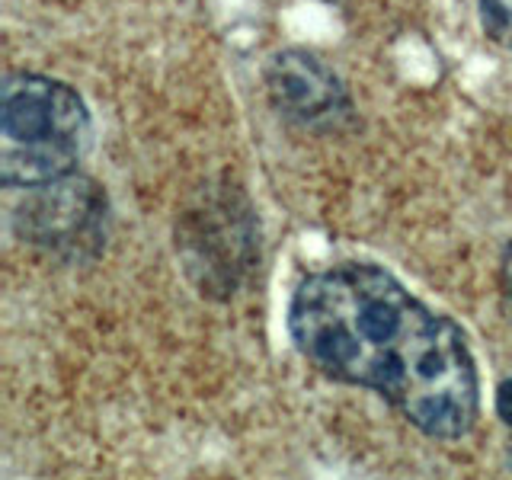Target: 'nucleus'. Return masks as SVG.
Segmentation results:
<instances>
[{
  "instance_id": "nucleus-3",
  "label": "nucleus",
  "mask_w": 512,
  "mask_h": 480,
  "mask_svg": "<svg viewBox=\"0 0 512 480\" xmlns=\"http://www.w3.org/2000/svg\"><path fill=\"white\" fill-rule=\"evenodd\" d=\"M13 228L23 244L52 260L80 263L103 250L109 231V202L90 176L68 173L61 180L32 186L16 205Z\"/></svg>"
},
{
  "instance_id": "nucleus-5",
  "label": "nucleus",
  "mask_w": 512,
  "mask_h": 480,
  "mask_svg": "<svg viewBox=\"0 0 512 480\" xmlns=\"http://www.w3.org/2000/svg\"><path fill=\"white\" fill-rule=\"evenodd\" d=\"M253 234L250 212H237L234 196L205 199L199 212L186 218L183 250L189 269L199 272V282L208 292H231L240 272L250 263L253 244H228V237Z\"/></svg>"
},
{
  "instance_id": "nucleus-6",
  "label": "nucleus",
  "mask_w": 512,
  "mask_h": 480,
  "mask_svg": "<svg viewBox=\"0 0 512 480\" xmlns=\"http://www.w3.org/2000/svg\"><path fill=\"white\" fill-rule=\"evenodd\" d=\"M480 23L496 45L512 52V0H480Z\"/></svg>"
},
{
  "instance_id": "nucleus-7",
  "label": "nucleus",
  "mask_w": 512,
  "mask_h": 480,
  "mask_svg": "<svg viewBox=\"0 0 512 480\" xmlns=\"http://www.w3.org/2000/svg\"><path fill=\"white\" fill-rule=\"evenodd\" d=\"M500 285H503L506 308L512 311V240H509V247L503 250V263H500Z\"/></svg>"
},
{
  "instance_id": "nucleus-1",
  "label": "nucleus",
  "mask_w": 512,
  "mask_h": 480,
  "mask_svg": "<svg viewBox=\"0 0 512 480\" xmlns=\"http://www.w3.org/2000/svg\"><path fill=\"white\" fill-rule=\"evenodd\" d=\"M288 330L320 372L381 394L429 439L474 429L480 384L461 327L381 266L340 263L308 276L288 304Z\"/></svg>"
},
{
  "instance_id": "nucleus-2",
  "label": "nucleus",
  "mask_w": 512,
  "mask_h": 480,
  "mask_svg": "<svg viewBox=\"0 0 512 480\" xmlns=\"http://www.w3.org/2000/svg\"><path fill=\"white\" fill-rule=\"evenodd\" d=\"M90 144L80 93L45 74H7L0 90V183L42 186L74 173Z\"/></svg>"
},
{
  "instance_id": "nucleus-8",
  "label": "nucleus",
  "mask_w": 512,
  "mask_h": 480,
  "mask_svg": "<svg viewBox=\"0 0 512 480\" xmlns=\"http://www.w3.org/2000/svg\"><path fill=\"white\" fill-rule=\"evenodd\" d=\"M500 413H503V420H506V426L512 429V381H506L503 388H500Z\"/></svg>"
},
{
  "instance_id": "nucleus-4",
  "label": "nucleus",
  "mask_w": 512,
  "mask_h": 480,
  "mask_svg": "<svg viewBox=\"0 0 512 480\" xmlns=\"http://www.w3.org/2000/svg\"><path fill=\"white\" fill-rule=\"evenodd\" d=\"M266 93L279 116L311 132H340L352 122V96L324 58L285 48L266 64Z\"/></svg>"
}]
</instances>
